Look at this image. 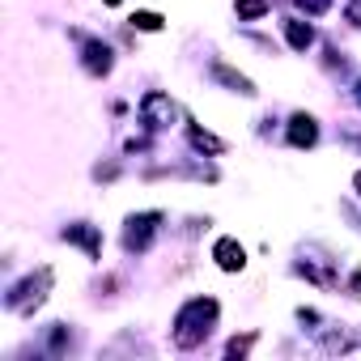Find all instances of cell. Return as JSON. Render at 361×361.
Returning a JSON list of instances; mask_svg holds the SVG:
<instances>
[{
  "label": "cell",
  "instance_id": "obj_1",
  "mask_svg": "<svg viewBox=\"0 0 361 361\" xmlns=\"http://www.w3.org/2000/svg\"><path fill=\"white\" fill-rule=\"evenodd\" d=\"M217 319V302H208V298H196V302H187L183 306V315H179V344L183 348H191L204 331H208V323Z\"/></svg>",
  "mask_w": 361,
  "mask_h": 361
},
{
  "label": "cell",
  "instance_id": "obj_6",
  "mask_svg": "<svg viewBox=\"0 0 361 361\" xmlns=\"http://www.w3.org/2000/svg\"><path fill=\"white\" fill-rule=\"evenodd\" d=\"M85 64H89V72H106L110 68V51L102 43H89L85 47Z\"/></svg>",
  "mask_w": 361,
  "mask_h": 361
},
{
  "label": "cell",
  "instance_id": "obj_8",
  "mask_svg": "<svg viewBox=\"0 0 361 361\" xmlns=\"http://www.w3.org/2000/svg\"><path fill=\"white\" fill-rule=\"evenodd\" d=\"M264 0H238V18H264Z\"/></svg>",
  "mask_w": 361,
  "mask_h": 361
},
{
  "label": "cell",
  "instance_id": "obj_9",
  "mask_svg": "<svg viewBox=\"0 0 361 361\" xmlns=\"http://www.w3.org/2000/svg\"><path fill=\"white\" fill-rule=\"evenodd\" d=\"M64 238H72V243H85L89 251H98V234H94V229H68Z\"/></svg>",
  "mask_w": 361,
  "mask_h": 361
},
{
  "label": "cell",
  "instance_id": "obj_2",
  "mask_svg": "<svg viewBox=\"0 0 361 361\" xmlns=\"http://www.w3.org/2000/svg\"><path fill=\"white\" fill-rule=\"evenodd\" d=\"M213 255H217V264H221L225 272H238V268L247 264V260H243V247H238L234 238H221V243H217V251H213Z\"/></svg>",
  "mask_w": 361,
  "mask_h": 361
},
{
  "label": "cell",
  "instance_id": "obj_3",
  "mask_svg": "<svg viewBox=\"0 0 361 361\" xmlns=\"http://www.w3.org/2000/svg\"><path fill=\"white\" fill-rule=\"evenodd\" d=\"M315 137H319L315 119H310V115H293V124H289V141H293L298 149H306V145H315Z\"/></svg>",
  "mask_w": 361,
  "mask_h": 361
},
{
  "label": "cell",
  "instance_id": "obj_7",
  "mask_svg": "<svg viewBox=\"0 0 361 361\" xmlns=\"http://www.w3.org/2000/svg\"><path fill=\"white\" fill-rule=\"evenodd\" d=\"M191 145H196V149H208V153H221V141L208 137L204 128H191Z\"/></svg>",
  "mask_w": 361,
  "mask_h": 361
},
{
  "label": "cell",
  "instance_id": "obj_5",
  "mask_svg": "<svg viewBox=\"0 0 361 361\" xmlns=\"http://www.w3.org/2000/svg\"><path fill=\"white\" fill-rule=\"evenodd\" d=\"M285 34H289V43H293L298 51H306V47L315 43V30H310L306 22H285Z\"/></svg>",
  "mask_w": 361,
  "mask_h": 361
},
{
  "label": "cell",
  "instance_id": "obj_4",
  "mask_svg": "<svg viewBox=\"0 0 361 361\" xmlns=\"http://www.w3.org/2000/svg\"><path fill=\"white\" fill-rule=\"evenodd\" d=\"M153 225H158V213L132 217V221H128V247H145V238L153 234Z\"/></svg>",
  "mask_w": 361,
  "mask_h": 361
},
{
  "label": "cell",
  "instance_id": "obj_12",
  "mask_svg": "<svg viewBox=\"0 0 361 361\" xmlns=\"http://www.w3.org/2000/svg\"><path fill=\"white\" fill-rule=\"evenodd\" d=\"M106 5H119V0H106Z\"/></svg>",
  "mask_w": 361,
  "mask_h": 361
},
{
  "label": "cell",
  "instance_id": "obj_10",
  "mask_svg": "<svg viewBox=\"0 0 361 361\" xmlns=\"http://www.w3.org/2000/svg\"><path fill=\"white\" fill-rule=\"evenodd\" d=\"M132 26H137V30H162V18H158V13H137Z\"/></svg>",
  "mask_w": 361,
  "mask_h": 361
},
{
  "label": "cell",
  "instance_id": "obj_11",
  "mask_svg": "<svg viewBox=\"0 0 361 361\" xmlns=\"http://www.w3.org/2000/svg\"><path fill=\"white\" fill-rule=\"evenodd\" d=\"M353 183H357V191H361V175H357V179H353Z\"/></svg>",
  "mask_w": 361,
  "mask_h": 361
}]
</instances>
